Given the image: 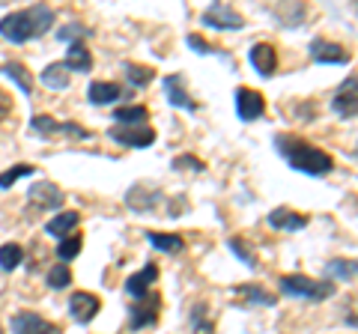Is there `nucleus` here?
<instances>
[{
	"label": "nucleus",
	"mask_w": 358,
	"mask_h": 334,
	"mask_svg": "<svg viewBox=\"0 0 358 334\" xmlns=\"http://www.w3.org/2000/svg\"><path fill=\"white\" fill-rule=\"evenodd\" d=\"M331 108H334V114L338 117H343V119H352L355 117V110H358V96H355V78H350L341 90H338V96L331 99Z\"/></svg>",
	"instance_id": "16"
},
{
	"label": "nucleus",
	"mask_w": 358,
	"mask_h": 334,
	"mask_svg": "<svg viewBox=\"0 0 358 334\" xmlns=\"http://www.w3.org/2000/svg\"><path fill=\"white\" fill-rule=\"evenodd\" d=\"M275 147H278V152H281L289 164L296 167V170L308 173V176H329L334 170V161H331L329 152L317 150L313 143L301 140L296 135H278Z\"/></svg>",
	"instance_id": "2"
},
{
	"label": "nucleus",
	"mask_w": 358,
	"mask_h": 334,
	"mask_svg": "<svg viewBox=\"0 0 358 334\" xmlns=\"http://www.w3.org/2000/svg\"><path fill=\"white\" fill-rule=\"evenodd\" d=\"M268 224H272L275 230H305L308 227V215L281 206V209H272V212H268Z\"/></svg>",
	"instance_id": "17"
},
{
	"label": "nucleus",
	"mask_w": 358,
	"mask_h": 334,
	"mask_svg": "<svg viewBox=\"0 0 358 334\" xmlns=\"http://www.w3.org/2000/svg\"><path fill=\"white\" fill-rule=\"evenodd\" d=\"M27 200H30V206H36V209H60L66 194L60 191V185H54L51 180H42L27 191Z\"/></svg>",
	"instance_id": "7"
},
{
	"label": "nucleus",
	"mask_w": 358,
	"mask_h": 334,
	"mask_svg": "<svg viewBox=\"0 0 358 334\" xmlns=\"http://www.w3.org/2000/svg\"><path fill=\"white\" fill-rule=\"evenodd\" d=\"M147 239L155 251H164V254H179L185 248L182 236H176V233H155V230H147Z\"/></svg>",
	"instance_id": "21"
},
{
	"label": "nucleus",
	"mask_w": 358,
	"mask_h": 334,
	"mask_svg": "<svg viewBox=\"0 0 358 334\" xmlns=\"http://www.w3.org/2000/svg\"><path fill=\"white\" fill-rule=\"evenodd\" d=\"M173 170H192V173H200V170H203V161L194 159V155H179V159H173Z\"/></svg>",
	"instance_id": "33"
},
{
	"label": "nucleus",
	"mask_w": 358,
	"mask_h": 334,
	"mask_svg": "<svg viewBox=\"0 0 358 334\" xmlns=\"http://www.w3.org/2000/svg\"><path fill=\"white\" fill-rule=\"evenodd\" d=\"M108 138H114L122 147H134V150H143L155 143V129L150 126H114L108 131Z\"/></svg>",
	"instance_id": "6"
},
{
	"label": "nucleus",
	"mask_w": 358,
	"mask_h": 334,
	"mask_svg": "<svg viewBox=\"0 0 358 334\" xmlns=\"http://www.w3.org/2000/svg\"><path fill=\"white\" fill-rule=\"evenodd\" d=\"M21 260H24V248H21V245L9 242V245H3V248H0V269H3V272L18 269Z\"/></svg>",
	"instance_id": "26"
},
{
	"label": "nucleus",
	"mask_w": 358,
	"mask_h": 334,
	"mask_svg": "<svg viewBox=\"0 0 358 334\" xmlns=\"http://www.w3.org/2000/svg\"><path fill=\"white\" fill-rule=\"evenodd\" d=\"M99 310H102V302H99V296H93V293H75L69 298V314L78 322H93Z\"/></svg>",
	"instance_id": "15"
},
{
	"label": "nucleus",
	"mask_w": 358,
	"mask_h": 334,
	"mask_svg": "<svg viewBox=\"0 0 358 334\" xmlns=\"http://www.w3.org/2000/svg\"><path fill=\"white\" fill-rule=\"evenodd\" d=\"M236 114L245 122L260 119L266 114V99L257 90H251V87H239V90H236Z\"/></svg>",
	"instance_id": "8"
},
{
	"label": "nucleus",
	"mask_w": 358,
	"mask_h": 334,
	"mask_svg": "<svg viewBox=\"0 0 358 334\" xmlns=\"http://www.w3.org/2000/svg\"><path fill=\"white\" fill-rule=\"evenodd\" d=\"M236 298H239V302H248V305H275V296L266 293V289L257 286V284L236 286Z\"/></svg>",
	"instance_id": "25"
},
{
	"label": "nucleus",
	"mask_w": 358,
	"mask_h": 334,
	"mask_svg": "<svg viewBox=\"0 0 358 334\" xmlns=\"http://www.w3.org/2000/svg\"><path fill=\"white\" fill-rule=\"evenodd\" d=\"M126 72H129V81L134 87H147L155 78V69H150V66H138V63H126Z\"/></svg>",
	"instance_id": "29"
},
{
	"label": "nucleus",
	"mask_w": 358,
	"mask_h": 334,
	"mask_svg": "<svg viewBox=\"0 0 358 334\" xmlns=\"http://www.w3.org/2000/svg\"><path fill=\"white\" fill-rule=\"evenodd\" d=\"M164 90H167L171 105L185 108V110H197V102L188 96V90H185V84H182V78H179V75H167L164 78Z\"/></svg>",
	"instance_id": "18"
},
{
	"label": "nucleus",
	"mask_w": 358,
	"mask_h": 334,
	"mask_svg": "<svg viewBox=\"0 0 358 334\" xmlns=\"http://www.w3.org/2000/svg\"><path fill=\"white\" fill-rule=\"evenodd\" d=\"M0 334H3V328H0Z\"/></svg>",
	"instance_id": "38"
},
{
	"label": "nucleus",
	"mask_w": 358,
	"mask_h": 334,
	"mask_svg": "<svg viewBox=\"0 0 358 334\" xmlns=\"http://www.w3.org/2000/svg\"><path fill=\"white\" fill-rule=\"evenodd\" d=\"M78 221H81V215H78L75 209H69V212H60L57 218H51V221H48V227H45V230H48L51 236L66 239V236H69V233L78 227Z\"/></svg>",
	"instance_id": "24"
},
{
	"label": "nucleus",
	"mask_w": 358,
	"mask_h": 334,
	"mask_svg": "<svg viewBox=\"0 0 358 334\" xmlns=\"http://www.w3.org/2000/svg\"><path fill=\"white\" fill-rule=\"evenodd\" d=\"M114 119L120 126H147L150 119V110L143 105H126V108H117L114 110Z\"/></svg>",
	"instance_id": "23"
},
{
	"label": "nucleus",
	"mask_w": 358,
	"mask_h": 334,
	"mask_svg": "<svg viewBox=\"0 0 358 334\" xmlns=\"http://www.w3.org/2000/svg\"><path fill=\"white\" fill-rule=\"evenodd\" d=\"M30 173H33V167H30V164H15V167H9L6 173H0V188L15 185L21 176H30Z\"/></svg>",
	"instance_id": "32"
},
{
	"label": "nucleus",
	"mask_w": 358,
	"mask_h": 334,
	"mask_svg": "<svg viewBox=\"0 0 358 334\" xmlns=\"http://www.w3.org/2000/svg\"><path fill=\"white\" fill-rule=\"evenodd\" d=\"M159 293H147L143 298H138L131 307V317H129V326L131 328H143V326H152L159 319Z\"/></svg>",
	"instance_id": "11"
},
{
	"label": "nucleus",
	"mask_w": 358,
	"mask_h": 334,
	"mask_svg": "<svg viewBox=\"0 0 358 334\" xmlns=\"http://www.w3.org/2000/svg\"><path fill=\"white\" fill-rule=\"evenodd\" d=\"M66 72H90L93 69V54L84 48V42H72L69 51H66Z\"/></svg>",
	"instance_id": "19"
},
{
	"label": "nucleus",
	"mask_w": 358,
	"mask_h": 334,
	"mask_svg": "<svg viewBox=\"0 0 358 334\" xmlns=\"http://www.w3.org/2000/svg\"><path fill=\"white\" fill-rule=\"evenodd\" d=\"M281 293L296 296V298H308V302H322V298H329L334 293V284L331 281H313L308 275H284Z\"/></svg>",
	"instance_id": "3"
},
{
	"label": "nucleus",
	"mask_w": 358,
	"mask_h": 334,
	"mask_svg": "<svg viewBox=\"0 0 358 334\" xmlns=\"http://www.w3.org/2000/svg\"><path fill=\"white\" fill-rule=\"evenodd\" d=\"M126 203H129V209H134V212H152V209L162 203V191L147 185V182H138V185L129 188Z\"/></svg>",
	"instance_id": "10"
},
{
	"label": "nucleus",
	"mask_w": 358,
	"mask_h": 334,
	"mask_svg": "<svg viewBox=\"0 0 358 334\" xmlns=\"http://www.w3.org/2000/svg\"><path fill=\"white\" fill-rule=\"evenodd\" d=\"M155 281H159V266H155V263H147L138 275H131L129 281H126V293L134 298V302H138V298H143L147 293H152L150 286H152Z\"/></svg>",
	"instance_id": "14"
},
{
	"label": "nucleus",
	"mask_w": 358,
	"mask_h": 334,
	"mask_svg": "<svg viewBox=\"0 0 358 334\" xmlns=\"http://www.w3.org/2000/svg\"><path fill=\"white\" fill-rule=\"evenodd\" d=\"M188 45H192L197 54H218V48H215V45H209L206 39H200L197 33H192V36H188Z\"/></svg>",
	"instance_id": "35"
},
{
	"label": "nucleus",
	"mask_w": 358,
	"mask_h": 334,
	"mask_svg": "<svg viewBox=\"0 0 358 334\" xmlns=\"http://www.w3.org/2000/svg\"><path fill=\"white\" fill-rule=\"evenodd\" d=\"M39 81L48 87V90H66V87H69V72H66L63 63H51V66L42 69Z\"/></svg>",
	"instance_id": "22"
},
{
	"label": "nucleus",
	"mask_w": 358,
	"mask_h": 334,
	"mask_svg": "<svg viewBox=\"0 0 358 334\" xmlns=\"http://www.w3.org/2000/svg\"><path fill=\"white\" fill-rule=\"evenodd\" d=\"M87 96L93 105H114L117 99H122V87L114 81H93Z\"/></svg>",
	"instance_id": "20"
},
{
	"label": "nucleus",
	"mask_w": 358,
	"mask_h": 334,
	"mask_svg": "<svg viewBox=\"0 0 358 334\" xmlns=\"http://www.w3.org/2000/svg\"><path fill=\"white\" fill-rule=\"evenodd\" d=\"M30 129L36 131V135H42V138H54V135H72V138H78V140H87L93 131L90 129H81V126H75V122H57L54 117H45V114H39V117H33L30 119Z\"/></svg>",
	"instance_id": "4"
},
{
	"label": "nucleus",
	"mask_w": 358,
	"mask_h": 334,
	"mask_svg": "<svg viewBox=\"0 0 358 334\" xmlns=\"http://www.w3.org/2000/svg\"><path fill=\"white\" fill-rule=\"evenodd\" d=\"M57 36H60V42H78L81 36H90V30L81 24H66V27H60Z\"/></svg>",
	"instance_id": "34"
},
{
	"label": "nucleus",
	"mask_w": 358,
	"mask_h": 334,
	"mask_svg": "<svg viewBox=\"0 0 358 334\" xmlns=\"http://www.w3.org/2000/svg\"><path fill=\"white\" fill-rule=\"evenodd\" d=\"M51 27H54V9L36 3L30 9H18V13L6 15L3 21H0V36L15 42V45H21V42L45 36Z\"/></svg>",
	"instance_id": "1"
},
{
	"label": "nucleus",
	"mask_w": 358,
	"mask_h": 334,
	"mask_svg": "<svg viewBox=\"0 0 358 334\" xmlns=\"http://www.w3.org/2000/svg\"><path fill=\"white\" fill-rule=\"evenodd\" d=\"M230 248H233V251H236V254H239V257H242V260H245V263H248V266H251V269H254V254H251L248 248H245V245H242V239H230Z\"/></svg>",
	"instance_id": "36"
},
{
	"label": "nucleus",
	"mask_w": 358,
	"mask_h": 334,
	"mask_svg": "<svg viewBox=\"0 0 358 334\" xmlns=\"http://www.w3.org/2000/svg\"><path fill=\"white\" fill-rule=\"evenodd\" d=\"M248 63L254 66V72H257V75L272 78L275 69H278V51H275V45H268V42H257V45H251V51H248Z\"/></svg>",
	"instance_id": "12"
},
{
	"label": "nucleus",
	"mask_w": 358,
	"mask_h": 334,
	"mask_svg": "<svg viewBox=\"0 0 358 334\" xmlns=\"http://www.w3.org/2000/svg\"><path fill=\"white\" fill-rule=\"evenodd\" d=\"M81 245H84V239L78 236V233H72V236H66V239L57 245V257H60V260H75L78 254H81Z\"/></svg>",
	"instance_id": "30"
},
{
	"label": "nucleus",
	"mask_w": 358,
	"mask_h": 334,
	"mask_svg": "<svg viewBox=\"0 0 358 334\" xmlns=\"http://www.w3.org/2000/svg\"><path fill=\"white\" fill-rule=\"evenodd\" d=\"M72 284V272H69V266H54V269L48 272V286L51 289H63V286H69Z\"/></svg>",
	"instance_id": "31"
},
{
	"label": "nucleus",
	"mask_w": 358,
	"mask_h": 334,
	"mask_svg": "<svg viewBox=\"0 0 358 334\" xmlns=\"http://www.w3.org/2000/svg\"><path fill=\"white\" fill-rule=\"evenodd\" d=\"M326 272L331 275V277H341V281H355V260H331L329 266H326Z\"/></svg>",
	"instance_id": "28"
},
{
	"label": "nucleus",
	"mask_w": 358,
	"mask_h": 334,
	"mask_svg": "<svg viewBox=\"0 0 358 334\" xmlns=\"http://www.w3.org/2000/svg\"><path fill=\"white\" fill-rule=\"evenodd\" d=\"M310 60L317 63H334V66H343L350 63V51H346L343 45H338V42H329V39H313L310 42Z\"/></svg>",
	"instance_id": "13"
},
{
	"label": "nucleus",
	"mask_w": 358,
	"mask_h": 334,
	"mask_svg": "<svg viewBox=\"0 0 358 334\" xmlns=\"http://www.w3.org/2000/svg\"><path fill=\"white\" fill-rule=\"evenodd\" d=\"M200 21H203L206 27H215V30H242L245 27L242 13L239 9H233V6H227V3H212Z\"/></svg>",
	"instance_id": "5"
},
{
	"label": "nucleus",
	"mask_w": 358,
	"mask_h": 334,
	"mask_svg": "<svg viewBox=\"0 0 358 334\" xmlns=\"http://www.w3.org/2000/svg\"><path fill=\"white\" fill-rule=\"evenodd\" d=\"M9 114H13V99H9L6 90H0V122H3Z\"/></svg>",
	"instance_id": "37"
},
{
	"label": "nucleus",
	"mask_w": 358,
	"mask_h": 334,
	"mask_svg": "<svg viewBox=\"0 0 358 334\" xmlns=\"http://www.w3.org/2000/svg\"><path fill=\"white\" fill-rule=\"evenodd\" d=\"M3 72L18 84L21 93H27V96L33 93V78H30V72H27V66H21V63H6Z\"/></svg>",
	"instance_id": "27"
},
{
	"label": "nucleus",
	"mask_w": 358,
	"mask_h": 334,
	"mask_svg": "<svg viewBox=\"0 0 358 334\" xmlns=\"http://www.w3.org/2000/svg\"><path fill=\"white\" fill-rule=\"evenodd\" d=\"M13 334H60V326L42 319L33 310H21V314L13 317Z\"/></svg>",
	"instance_id": "9"
}]
</instances>
